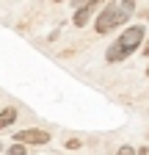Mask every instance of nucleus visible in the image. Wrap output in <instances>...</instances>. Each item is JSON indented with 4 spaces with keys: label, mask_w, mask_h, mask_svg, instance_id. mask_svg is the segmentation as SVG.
Instances as JSON below:
<instances>
[{
    "label": "nucleus",
    "mask_w": 149,
    "mask_h": 155,
    "mask_svg": "<svg viewBox=\"0 0 149 155\" xmlns=\"http://www.w3.org/2000/svg\"><path fill=\"white\" fill-rule=\"evenodd\" d=\"M113 42H116L127 55H133V53H135V50H141V47H144V42H146V25H144V22L124 25Z\"/></svg>",
    "instance_id": "1"
},
{
    "label": "nucleus",
    "mask_w": 149,
    "mask_h": 155,
    "mask_svg": "<svg viewBox=\"0 0 149 155\" xmlns=\"http://www.w3.org/2000/svg\"><path fill=\"white\" fill-rule=\"evenodd\" d=\"M116 155H138V150H135L133 144H122V147L116 150Z\"/></svg>",
    "instance_id": "8"
},
{
    "label": "nucleus",
    "mask_w": 149,
    "mask_h": 155,
    "mask_svg": "<svg viewBox=\"0 0 149 155\" xmlns=\"http://www.w3.org/2000/svg\"><path fill=\"white\" fill-rule=\"evenodd\" d=\"M127 58H130V55H127V53H124L116 42L105 50V61H108V64H122V61H127Z\"/></svg>",
    "instance_id": "5"
},
{
    "label": "nucleus",
    "mask_w": 149,
    "mask_h": 155,
    "mask_svg": "<svg viewBox=\"0 0 149 155\" xmlns=\"http://www.w3.org/2000/svg\"><path fill=\"white\" fill-rule=\"evenodd\" d=\"M0 152H3V144H0Z\"/></svg>",
    "instance_id": "14"
},
{
    "label": "nucleus",
    "mask_w": 149,
    "mask_h": 155,
    "mask_svg": "<svg viewBox=\"0 0 149 155\" xmlns=\"http://www.w3.org/2000/svg\"><path fill=\"white\" fill-rule=\"evenodd\" d=\"M138 150V155H149V147H135Z\"/></svg>",
    "instance_id": "12"
},
{
    "label": "nucleus",
    "mask_w": 149,
    "mask_h": 155,
    "mask_svg": "<svg viewBox=\"0 0 149 155\" xmlns=\"http://www.w3.org/2000/svg\"><path fill=\"white\" fill-rule=\"evenodd\" d=\"M83 3H88V0H69V6H72V11H74V8H80Z\"/></svg>",
    "instance_id": "10"
},
{
    "label": "nucleus",
    "mask_w": 149,
    "mask_h": 155,
    "mask_svg": "<svg viewBox=\"0 0 149 155\" xmlns=\"http://www.w3.org/2000/svg\"><path fill=\"white\" fill-rule=\"evenodd\" d=\"M17 119H20V111H17V108H3V111H0V130H6V127H11Z\"/></svg>",
    "instance_id": "6"
},
{
    "label": "nucleus",
    "mask_w": 149,
    "mask_h": 155,
    "mask_svg": "<svg viewBox=\"0 0 149 155\" xmlns=\"http://www.w3.org/2000/svg\"><path fill=\"white\" fill-rule=\"evenodd\" d=\"M3 155H28V144H20V141H11L6 150H3Z\"/></svg>",
    "instance_id": "7"
},
{
    "label": "nucleus",
    "mask_w": 149,
    "mask_h": 155,
    "mask_svg": "<svg viewBox=\"0 0 149 155\" xmlns=\"http://www.w3.org/2000/svg\"><path fill=\"white\" fill-rule=\"evenodd\" d=\"M116 11H119V3L116 0H108L94 17V33H100V36L113 33L116 31Z\"/></svg>",
    "instance_id": "2"
},
{
    "label": "nucleus",
    "mask_w": 149,
    "mask_h": 155,
    "mask_svg": "<svg viewBox=\"0 0 149 155\" xmlns=\"http://www.w3.org/2000/svg\"><path fill=\"white\" fill-rule=\"evenodd\" d=\"M11 139L20 141V144H28V147H44V144L52 141V136L47 130H42V127H22V130H17Z\"/></svg>",
    "instance_id": "3"
},
{
    "label": "nucleus",
    "mask_w": 149,
    "mask_h": 155,
    "mask_svg": "<svg viewBox=\"0 0 149 155\" xmlns=\"http://www.w3.org/2000/svg\"><path fill=\"white\" fill-rule=\"evenodd\" d=\"M64 147H66V150H80V147H83V141H80V139H66V141H64Z\"/></svg>",
    "instance_id": "9"
},
{
    "label": "nucleus",
    "mask_w": 149,
    "mask_h": 155,
    "mask_svg": "<svg viewBox=\"0 0 149 155\" xmlns=\"http://www.w3.org/2000/svg\"><path fill=\"white\" fill-rule=\"evenodd\" d=\"M146 139H149V133H146Z\"/></svg>",
    "instance_id": "15"
},
{
    "label": "nucleus",
    "mask_w": 149,
    "mask_h": 155,
    "mask_svg": "<svg viewBox=\"0 0 149 155\" xmlns=\"http://www.w3.org/2000/svg\"><path fill=\"white\" fill-rule=\"evenodd\" d=\"M52 3H66V0H52Z\"/></svg>",
    "instance_id": "13"
},
{
    "label": "nucleus",
    "mask_w": 149,
    "mask_h": 155,
    "mask_svg": "<svg viewBox=\"0 0 149 155\" xmlns=\"http://www.w3.org/2000/svg\"><path fill=\"white\" fill-rule=\"evenodd\" d=\"M141 55H146V58H149V36H146V42H144V47H141Z\"/></svg>",
    "instance_id": "11"
},
{
    "label": "nucleus",
    "mask_w": 149,
    "mask_h": 155,
    "mask_svg": "<svg viewBox=\"0 0 149 155\" xmlns=\"http://www.w3.org/2000/svg\"><path fill=\"white\" fill-rule=\"evenodd\" d=\"M135 6H138V0H119V11H116V28L127 25L130 22V17L135 14Z\"/></svg>",
    "instance_id": "4"
}]
</instances>
